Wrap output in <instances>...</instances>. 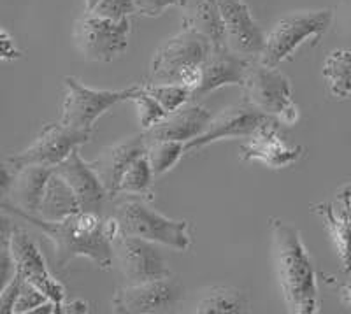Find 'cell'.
<instances>
[{"label": "cell", "mask_w": 351, "mask_h": 314, "mask_svg": "<svg viewBox=\"0 0 351 314\" xmlns=\"http://www.w3.org/2000/svg\"><path fill=\"white\" fill-rule=\"evenodd\" d=\"M2 209L39 228L51 241L55 250L56 271H64L77 256H86L102 271L111 269L114 247L108 230V223L100 218L99 213L80 211L62 221H49L4 200H2Z\"/></svg>", "instance_id": "cell-1"}, {"label": "cell", "mask_w": 351, "mask_h": 314, "mask_svg": "<svg viewBox=\"0 0 351 314\" xmlns=\"http://www.w3.org/2000/svg\"><path fill=\"white\" fill-rule=\"evenodd\" d=\"M271 232L276 274L288 311L297 314L318 313V281L299 228L283 219L272 218Z\"/></svg>", "instance_id": "cell-2"}, {"label": "cell", "mask_w": 351, "mask_h": 314, "mask_svg": "<svg viewBox=\"0 0 351 314\" xmlns=\"http://www.w3.org/2000/svg\"><path fill=\"white\" fill-rule=\"evenodd\" d=\"M114 218L118 219L121 234L125 235L143 237L176 251H186L192 246L190 223L160 215L137 195L118 200L114 206Z\"/></svg>", "instance_id": "cell-3"}, {"label": "cell", "mask_w": 351, "mask_h": 314, "mask_svg": "<svg viewBox=\"0 0 351 314\" xmlns=\"http://www.w3.org/2000/svg\"><path fill=\"white\" fill-rule=\"evenodd\" d=\"M332 18H334L332 9L290 12L281 18L267 34L265 46L258 60L263 65L278 67L281 62L290 58L297 51L300 44L313 39V46H316L319 39L328 32Z\"/></svg>", "instance_id": "cell-4"}, {"label": "cell", "mask_w": 351, "mask_h": 314, "mask_svg": "<svg viewBox=\"0 0 351 314\" xmlns=\"http://www.w3.org/2000/svg\"><path fill=\"white\" fill-rule=\"evenodd\" d=\"M244 100L253 104L265 114L276 118L283 125H295L299 109L293 102L291 83L276 67L263 65L258 58L252 60L243 86Z\"/></svg>", "instance_id": "cell-5"}, {"label": "cell", "mask_w": 351, "mask_h": 314, "mask_svg": "<svg viewBox=\"0 0 351 314\" xmlns=\"http://www.w3.org/2000/svg\"><path fill=\"white\" fill-rule=\"evenodd\" d=\"M213 44L208 37L183 27L180 34L165 40L149 64L148 80L153 84L180 83L188 69L200 67L211 53Z\"/></svg>", "instance_id": "cell-6"}, {"label": "cell", "mask_w": 351, "mask_h": 314, "mask_svg": "<svg viewBox=\"0 0 351 314\" xmlns=\"http://www.w3.org/2000/svg\"><path fill=\"white\" fill-rule=\"evenodd\" d=\"M64 106H62L60 123L64 127L80 132H93L97 119L114 108L116 104L130 100L132 93L136 92L137 84L125 90H92L81 84L76 77H64Z\"/></svg>", "instance_id": "cell-7"}, {"label": "cell", "mask_w": 351, "mask_h": 314, "mask_svg": "<svg viewBox=\"0 0 351 314\" xmlns=\"http://www.w3.org/2000/svg\"><path fill=\"white\" fill-rule=\"evenodd\" d=\"M130 20L114 21L84 12L74 23V44L77 51L90 62L109 64L116 60L128 46Z\"/></svg>", "instance_id": "cell-8"}, {"label": "cell", "mask_w": 351, "mask_h": 314, "mask_svg": "<svg viewBox=\"0 0 351 314\" xmlns=\"http://www.w3.org/2000/svg\"><path fill=\"white\" fill-rule=\"evenodd\" d=\"M92 137L90 132L72 130L58 123H49L39 132L30 146L23 152L11 155L4 160L14 171L27 165H40V167L55 169L58 163L64 162L76 147L88 143Z\"/></svg>", "instance_id": "cell-9"}, {"label": "cell", "mask_w": 351, "mask_h": 314, "mask_svg": "<svg viewBox=\"0 0 351 314\" xmlns=\"http://www.w3.org/2000/svg\"><path fill=\"white\" fill-rule=\"evenodd\" d=\"M272 119L276 118L265 114L256 109L253 104L243 99V102L237 106H232V108L223 109L219 114L213 116L208 130L204 132L202 136L184 144V153L200 152L202 147L221 139H237V137L250 139L258 128H262Z\"/></svg>", "instance_id": "cell-10"}, {"label": "cell", "mask_w": 351, "mask_h": 314, "mask_svg": "<svg viewBox=\"0 0 351 314\" xmlns=\"http://www.w3.org/2000/svg\"><path fill=\"white\" fill-rule=\"evenodd\" d=\"M114 258L121 269V274L128 285L153 281L171 276L164 255L156 243L136 235H125L114 239Z\"/></svg>", "instance_id": "cell-11"}, {"label": "cell", "mask_w": 351, "mask_h": 314, "mask_svg": "<svg viewBox=\"0 0 351 314\" xmlns=\"http://www.w3.org/2000/svg\"><path fill=\"white\" fill-rule=\"evenodd\" d=\"M183 287L167 276L153 281L125 285L118 288L112 298L114 313H160L167 311L183 298Z\"/></svg>", "instance_id": "cell-12"}, {"label": "cell", "mask_w": 351, "mask_h": 314, "mask_svg": "<svg viewBox=\"0 0 351 314\" xmlns=\"http://www.w3.org/2000/svg\"><path fill=\"white\" fill-rule=\"evenodd\" d=\"M239 153L243 162L256 160L271 169H285L299 162L304 155V147L300 144H291L281 132L280 121L272 119L258 128L247 143L241 144Z\"/></svg>", "instance_id": "cell-13"}, {"label": "cell", "mask_w": 351, "mask_h": 314, "mask_svg": "<svg viewBox=\"0 0 351 314\" xmlns=\"http://www.w3.org/2000/svg\"><path fill=\"white\" fill-rule=\"evenodd\" d=\"M11 246L16 272L23 276L25 281L32 282L34 287L48 295L49 300H53L58 306V311H62L60 307L64 304L65 288L62 287V282H58L49 274L43 253L32 239L28 237L27 230L20 227L12 228Z\"/></svg>", "instance_id": "cell-14"}, {"label": "cell", "mask_w": 351, "mask_h": 314, "mask_svg": "<svg viewBox=\"0 0 351 314\" xmlns=\"http://www.w3.org/2000/svg\"><path fill=\"white\" fill-rule=\"evenodd\" d=\"M225 27L227 48L244 58L260 56L265 46L262 28L253 20L243 0H216Z\"/></svg>", "instance_id": "cell-15"}, {"label": "cell", "mask_w": 351, "mask_h": 314, "mask_svg": "<svg viewBox=\"0 0 351 314\" xmlns=\"http://www.w3.org/2000/svg\"><path fill=\"white\" fill-rule=\"evenodd\" d=\"M55 172L65 179L72 191L80 200L81 211L99 213L104 207L109 191L102 184L97 172L93 171L92 163L84 162L80 155V147H76L67 158L55 167Z\"/></svg>", "instance_id": "cell-16"}, {"label": "cell", "mask_w": 351, "mask_h": 314, "mask_svg": "<svg viewBox=\"0 0 351 314\" xmlns=\"http://www.w3.org/2000/svg\"><path fill=\"white\" fill-rule=\"evenodd\" d=\"M250 64L252 58H244L228 49L227 46L213 48L208 58L200 65L202 81L193 93V99L215 92L221 86H243Z\"/></svg>", "instance_id": "cell-17"}, {"label": "cell", "mask_w": 351, "mask_h": 314, "mask_svg": "<svg viewBox=\"0 0 351 314\" xmlns=\"http://www.w3.org/2000/svg\"><path fill=\"white\" fill-rule=\"evenodd\" d=\"M213 114L208 109L195 102H186L178 111L169 112L162 121L144 130L148 143L153 141H181L190 143L208 130Z\"/></svg>", "instance_id": "cell-18"}, {"label": "cell", "mask_w": 351, "mask_h": 314, "mask_svg": "<svg viewBox=\"0 0 351 314\" xmlns=\"http://www.w3.org/2000/svg\"><path fill=\"white\" fill-rule=\"evenodd\" d=\"M146 152H148V141H146V136L143 132V134L128 137V139L121 141L114 146L106 147L90 163H92L93 171L97 172L106 190L109 191V195L112 197L118 195V186H120V181L128 165Z\"/></svg>", "instance_id": "cell-19"}, {"label": "cell", "mask_w": 351, "mask_h": 314, "mask_svg": "<svg viewBox=\"0 0 351 314\" xmlns=\"http://www.w3.org/2000/svg\"><path fill=\"white\" fill-rule=\"evenodd\" d=\"M313 213L327 225L339 253L343 271L351 274V186L337 191V202L315 204Z\"/></svg>", "instance_id": "cell-20"}, {"label": "cell", "mask_w": 351, "mask_h": 314, "mask_svg": "<svg viewBox=\"0 0 351 314\" xmlns=\"http://www.w3.org/2000/svg\"><path fill=\"white\" fill-rule=\"evenodd\" d=\"M53 172H55V169L40 167V165H27V167L18 169L14 172V181H12L11 191H9V195L12 197L11 204L18 206L23 211L30 213V215H39L44 191H46ZM5 199L2 200L9 202Z\"/></svg>", "instance_id": "cell-21"}, {"label": "cell", "mask_w": 351, "mask_h": 314, "mask_svg": "<svg viewBox=\"0 0 351 314\" xmlns=\"http://www.w3.org/2000/svg\"><path fill=\"white\" fill-rule=\"evenodd\" d=\"M183 27L192 28L211 40L213 48L227 46L225 27L216 0H181Z\"/></svg>", "instance_id": "cell-22"}, {"label": "cell", "mask_w": 351, "mask_h": 314, "mask_svg": "<svg viewBox=\"0 0 351 314\" xmlns=\"http://www.w3.org/2000/svg\"><path fill=\"white\" fill-rule=\"evenodd\" d=\"M80 211L81 206L76 193L72 191V188L69 186V183L62 176L53 172L46 191H44L37 216L49 219V221H62V219L69 218L71 215H76Z\"/></svg>", "instance_id": "cell-23"}, {"label": "cell", "mask_w": 351, "mask_h": 314, "mask_svg": "<svg viewBox=\"0 0 351 314\" xmlns=\"http://www.w3.org/2000/svg\"><path fill=\"white\" fill-rule=\"evenodd\" d=\"M195 311L202 314H241L250 311V300L239 288L213 287L204 291Z\"/></svg>", "instance_id": "cell-24"}, {"label": "cell", "mask_w": 351, "mask_h": 314, "mask_svg": "<svg viewBox=\"0 0 351 314\" xmlns=\"http://www.w3.org/2000/svg\"><path fill=\"white\" fill-rule=\"evenodd\" d=\"M324 76L335 99L351 95V49H334L324 64Z\"/></svg>", "instance_id": "cell-25"}, {"label": "cell", "mask_w": 351, "mask_h": 314, "mask_svg": "<svg viewBox=\"0 0 351 314\" xmlns=\"http://www.w3.org/2000/svg\"><path fill=\"white\" fill-rule=\"evenodd\" d=\"M153 169L152 163H149L148 155L144 153L139 158H136L134 162L128 165V169L125 171L123 178L120 181V186H118V195L120 193H127V195H143L146 193L152 184L153 178Z\"/></svg>", "instance_id": "cell-26"}, {"label": "cell", "mask_w": 351, "mask_h": 314, "mask_svg": "<svg viewBox=\"0 0 351 314\" xmlns=\"http://www.w3.org/2000/svg\"><path fill=\"white\" fill-rule=\"evenodd\" d=\"M183 153L184 143L181 141H153V143H148L146 155L152 163L153 174L162 176L174 167Z\"/></svg>", "instance_id": "cell-27"}, {"label": "cell", "mask_w": 351, "mask_h": 314, "mask_svg": "<svg viewBox=\"0 0 351 314\" xmlns=\"http://www.w3.org/2000/svg\"><path fill=\"white\" fill-rule=\"evenodd\" d=\"M143 88L167 112H174L192 100V90L180 83H143Z\"/></svg>", "instance_id": "cell-28"}, {"label": "cell", "mask_w": 351, "mask_h": 314, "mask_svg": "<svg viewBox=\"0 0 351 314\" xmlns=\"http://www.w3.org/2000/svg\"><path fill=\"white\" fill-rule=\"evenodd\" d=\"M130 100L137 106V112H139V123L143 130H148L153 125L165 118L169 114L152 95L143 88V83L137 84L136 92L132 93Z\"/></svg>", "instance_id": "cell-29"}, {"label": "cell", "mask_w": 351, "mask_h": 314, "mask_svg": "<svg viewBox=\"0 0 351 314\" xmlns=\"http://www.w3.org/2000/svg\"><path fill=\"white\" fill-rule=\"evenodd\" d=\"M88 14L120 21L137 12L136 0H84Z\"/></svg>", "instance_id": "cell-30"}, {"label": "cell", "mask_w": 351, "mask_h": 314, "mask_svg": "<svg viewBox=\"0 0 351 314\" xmlns=\"http://www.w3.org/2000/svg\"><path fill=\"white\" fill-rule=\"evenodd\" d=\"M12 225L8 216H2V230H0V278H2V287L14 276L16 265H14V256H12Z\"/></svg>", "instance_id": "cell-31"}, {"label": "cell", "mask_w": 351, "mask_h": 314, "mask_svg": "<svg viewBox=\"0 0 351 314\" xmlns=\"http://www.w3.org/2000/svg\"><path fill=\"white\" fill-rule=\"evenodd\" d=\"M46 302H49L48 295L43 293L37 287H34L32 282L25 281L23 290H21L16 304L12 307V313H34L37 307H40Z\"/></svg>", "instance_id": "cell-32"}, {"label": "cell", "mask_w": 351, "mask_h": 314, "mask_svg": "<svg viewBox=\"0 0 351 314\" xmlns=\"http://www.w3.org/2000/svg\"><path fill=\"white\" fill-rule=\"evenodd\" d=\"M23 285H25L23 276H21L20 272H14V276L5 282L4 287H2V291H0V313L2 314L12 313V307H14L21 290H23Z\"/></svg>", "instance_id": "cell-33"}, {"label": "cell", "mask_w": 351, "mask_h": 314, "mask_svg": "<svg viewBox=\"0 0 351 314\" xmlns=\"http://www.w3.org/2000/svg\"><path fill=\"white\" fill-rule=\"evenodd\" d=\"M180 2L181 0H136V9L141 16L155 18L172 5H180Z\"/></svg>", "instance_id": "cell-34"}, {"label": "cell", "mask_w": 351, "mask_h": 314, "mask_svg": "<svg viewBox=\"0 0 351 314\" xmlns=\"http://www.w3.org/2000/svg\"><path fill=\"white\" fill-rule=\"evenodd\" d=\"M0 58L2 60H18L21 56V51L18 49L16 43L11 37V34L8 30H2L0 32Z\"/></svg>", "instance_id": "cell-35"}, {"label": "cell", "mask_w": 351, "mask_h": 314, "mask_svg": "<svg viewBox=\"0 0 351 314\" xmlns=\"http://www.w3.org/2000/svg\"><path fill=\"white\" fill-rule=\"evenodd\" d=\"M341 295H343L344 302L351 307V285H346V287L341 288Z\"/></svg>", "instance_id": "cell-36"}, {"label": "cell", "mask_w": 351, "mask_h": 314, "mask_svg": "<svg viewBox=\"0 0 351 314\" xmlns=\"http://www.w3.org/2000/svg\"><path fill=\"white\" fill-rule=\"evenodd\" d=\"M350 32H351V16H350Z\"/></svg>", "instance_id": "cell-37"}]
</instances>
